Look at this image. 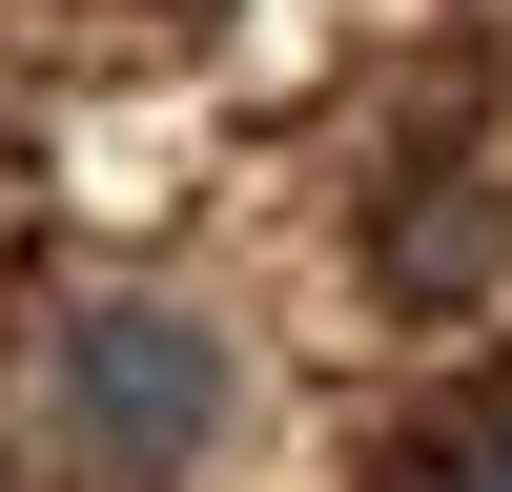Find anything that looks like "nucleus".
I'll return each mask as SVG.
<instances>
[{
    "label": "nucleus",
    "instance_id": "nucleus-1",
    "mask_svg": "<svg viewBox=\"0 0 512 492\" xmlns=\"http://www.w3.org/2000/svg\"><path fill=\"white\" fill-rule=\"evenodd\" d=\"M62 431L103 451V472H185V451L226 431V328L164 308V287H82L62 308Z\"/></svg>",
    "mask_w": 512,
    "mask_h": 492
},
{
    "label": "nucleus",
    "instance_id": "nucleus-2",
    "mask_svg": "<svg viewBox=\"0 0 512 492\" xmlns=\"http://www.w3.org/2000/svg\"><path fill=\"white\" fill-rule=\"evenodd\" d=\"M431 492H512V390H492V410H451V431H431Z\"/></svg>",
    "mask_w": 512,
    "mask_h": 492
}]
</instances>
